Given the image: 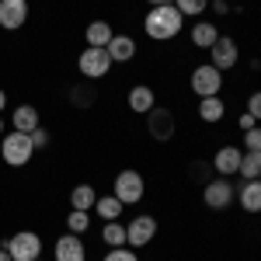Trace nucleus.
<instances>
[{"label": "nucleus", "instance_id": "1", "mask_svg": "<svg viewBox=\"0 0 261 261\" xmlns=\"http://www.w3.org/2000/svg\"><path fill=\"white\" fill-rule=\"evenodd\" d=\"M181 28H185V14H181L174 4H167V7H150L146 18H143V32L153 42L174 39V35H181Z\"/></svg>", "mask_w": 261, "mask_h": 261}, {"label": "nucleus", "instance_id": "2", "mask_svg": "<svg viewBox=\"0 0 261 261\" xmlns=\"http://www.w3.org/2000/svg\"><path fill=\"white\" fill-rule=\"evenodd\" d=\"M0 157H4V164H11V167H24V164L35 157L32 133H18V129L4 133L0 136Z\"/></svg>", "mask_w": 261, "mask_h": 261}, {"label": "nucleus", "instance_id": "3", "mask_svg": "<svg viewBox=\"0 0 261 261\" xmlns=\"http://www.w3.org/2000/svg\"><path fill=\"white\" fill-rule=\"evenodd\" d=\"M143 192H146V181H143L140 171H133V167H125L115 174V185H112V195L122 202V205H136L143 199Z\"/></svg>", "mask_w": 261, "mask_h": 261}, {"label": "nucleus", "instance_id": "4", "mask_svg": "<svg viewBox=\"0 0 261 261\" xmlns=\"http://www.w3.org/2000/svg\"><path fill=\"white\" fill-rule=\"evenodd\" d=\"M7 254L14 261H35L42 258V237L35 233V230H18L14 237H7Z\"/></svg>", "mask_w": 261, "mask_h": 261}, {"label": "nucleus", "instance_id": "5", "mask_svg": "<svg viewBox=\"0 0 261 261\" xmlns=\"http://www.w3.org/2000/svg\"><path fill=\"white\" fill-rule=\"evenodd\" d=\"M192 94L195 98H216L223 91V73L213 66V63H202V66H195L192 70Z\"/></svg>", "mask_w": 261, "mask_h": 261}, {"label": "nucleus", "instance_id": "6", "mask_svg": "<svg viewBox=\"0 0 261 261\" xmlns=\"http://www.w3.org/2000/svg\"><path fill=\"white\" fill-rule=\"evenodd\" d=\"M77 70H81L84 81H101V77H108V70H112V56H108V49H94V45H87L81 53V60H77Z\"/></svg>", "mask_w": 261, "mask_h": 261}, {"label": "nucleus", "instance_id": "7", "mask_svg": "<svg viewBox=\"0 0 261 261\" xmlns=\"http://www.w3.org/2000/svg\"><path fill=\"white\" fill-rule=\"evenodd\" d=\"M237 60H241V49H237V42L230 39V35H220V39L209 45V63H213L220 73L233 70V66H237Z\"/></svg>", "mask_w": 261, "mask_h": 261}, {"label": "nucleus", "instance_id": "8", "mask_svg": "<svg viewBox=\"0 0 261 261\" xmlns=\"http://www.w3.org/2000/svg\"><path fill=\"white\" fill-rule=\"evenodd\" d=\"M157 237V220L153 216H136L133 223H125V244L136 251V247H146V244Z\"/></svg>", "mask_w": 261, "mask_h": 261}, {"label": "nucleus", "instance_id": "9", "mask_svg": "<svg viewBox=\"0 0 261 261\" xmlns=\"http://www.w3.org/2000/svg\"><path fill=\"white\" fill-rule=\"evenodd\" d=\"M202 199H205L209 209H226L230 202L237 199V188H233L226 178H216V181H209V185L202 188Z\"/></svg>", "mask_w": 261, "mask_h": 261}, {"label": "nucleus", "instance_id": "10", "mask_svg": "<svg viewBox=\"0 0 261 261\" xmlns=\"http://www.w3.org/2000/svg\"><path fill=\"white\" fill-rule=\"evenodd\" d=\"M28 21V0H0V28L18 32Z\"/></svg>", "mask_w": 261, "mask_h": 261}, {"label": "nucleus", "instance_id": "11", "mask_svg": "<svg viewBox=\"0 0 261 261\" xmlns=\"http://www.w3.org/2000/svg\"><path fill=\"white\" fill-rule=\"evenodd\" d=\"M146 133L153 136V140H161V143H167L171 136H174V115L167 112V108H153L150 115H146Z\"/></svg>", "mask_w": 261, "mask_h": 261}, {"label": "nucleus", "instance_id": "12", "mask_svg": "<svg viewBox=\"0 0 261 261\" xmlns=\"http://www.w3.org/2000/svg\"><path fill=\"white\" fill-rule=\"evenodd\" d=\"M241 157H244L241 146H220V150L213 153V171H216L220 178H230V174H237Z\"/></svg>", "mask_w": 261, "mask_h": 261}, {"label": "nucleus", "instance_id": "13", "mask_svg": "<svg viewBox=\"0 0 261 261\" xmlns=\"http://www.w3.org/2000/svg\"><path fill=\"white\" fill-rule=\"evenodd\" d=\"M129 112H136V115H150L153 108H157V94H153V87H146V84H136V87H129Z\"/></svg>", "mask_w": 261, "mask_h": 261}, {"label": "nucleus", "instance_id": "14", "mask_svg": "<svg viewBox=\"0 0 261 261\" xmlns=\"http://www.w3.org/2000/svg\"><path fill=\"white\" fill-rule=\"evenodd\" d=\"M87 258V251H84V237L77 233H63L60 241H56V261H84Z\"/></svg>", "mask_w": 261, "mask_h": 261}, {"label": "nucleus", "instance_id": "15", "mask_svg": "<svg viewBox=\"0 0 261 261\" xmlns=\"http://www.w3.org/2000/svg\"><path fill=\"white\" fill-rule=\"evenodd\" d=\"M237 202L244 213H261V178H251L237 188Z\"/></svg>", "mask_w": 261, "mask_h": 261}, {"label": "nucleus", "instance_id": "16", "mask_svg": "<svg viewBox=\"0 0 261 261\" xmlns=\"http://www.w3.org/2000/svg\"><path fill=\"white\" fill-rule=\"evenodd\" d=\"M11 125L18 129V133H35L42 122H39V108L35 105H18L14 108V115H11Z\"/></svg>", "mask_w": 261, "mask_h": 261}, {"label": "nucleus", "instance_id": "17", "mask_svg": "<svg viewBox=\"0 0 261 261\" xmlns=\"http://www.w3.org/2000/svg\"><path fill=\"white\" fill-rule=\"evenodd\" d=\"M108 56H112V63H129L136 56V39H133V35H112Z\"/></svg>", "mask_w": 261, "mask_h": 261}, {"label": "nucleus", "instance_id": "18", "mask_svg": "<svg viewBox=\"0 0 261 261\" xmlns=\"http://www.w3.org/2000/svg\"><path fill=\"white\" fill-rule=\"evenodd\" d=\"M112 24L108 21H91L87 28H84V39H87V45H94V49H108V42H112Z\"/></svg>", "mask_w": 261, "mask_h": 261}, {"label": "nucleus", "instance_id": "19", "mask_svg": "<svg viewBox=\"0 0 261 261\" xmlns=\"http://www.w3.org/2000/svg\"><path fill=\"white\" fill-rule=\"evenodd\" d=\"M94 202H98V192H94V185H77L73 192H70V209H81V213H91L94 209Z\"/></svg>", "mask_w": 261, "mask_h": 261}, {"label": "nucleus", "instance_id": "20", "mask_svg": "<svg viewBox=\"0 0 261 261\" xmlns=\"http://www.w3.org/2000/svg\"><path fill=\"white\" fill-rule=\"evenodd\" d=\"M216 39H220V28H216L213 21H199V24L192 28V45H195V49H209Z\"/></svg>", "mask_w": 261, "mask_h": 261}, {"label": "nucleus", "instance_id": "21", "mask_svg": "<svg viewBox=\"0 0 261 261\" xmlns=\"http://www.w3.org/2000/svg\"><path fill=\"white\" fill-rule=\"evenodd\" d=\"M223 115H226V105H223L220 94H216V98H202L199 101V119L202 122H209V125H213V122H220Z\"/></svg>", "mask_w": 261, "mask_h": 261}, {"label": "nucleus", "instance_id": "22", "mask_svg": "<svg viewBox=\"0 0 261 261\" xmlns=\"http://www.w3.org/2000/svg\"><path fill=\"white\" fill-rule=\"evenodd\" d=\"M122 209H125V205H122L115 195H98V202H94V213H98L105 223H108V220H119Z\"/></svg>", "mask_w": 261, "mask_h": 261}, {"label": "nucleus", "instance_id": "23", "mask_svg": "<svg viewBox=\"0 0 261 261\" xmlns=\"http://www.w3.org/2000/svg\"><path fill=\"white\" fill-rule=\"evenodd\" d=\"M101 244H108V247H129L125 244V226L119 220H108L101 226Z\"/></svg>", "mask_w": 261, "mask_h": 261}, {"label": "nucleus", "instance_id": "24", "mask_svg": "<svg viewBox=\"0 0 261 261\" xmlns=\"http://www.w3.org/2000/svg\"><path fill=\"white\" fill-rule=\"evenodd\" d=\"M237 174H241L244 181L261 178V153H258V150H244V157H241V167H237Z\"/></svg>", "mask_w": 261, "mask_h": 261}, {"label": "nucleus", "instance_id": "25", "mask_svg": "<svg viewBox=\"0 0 261 261\" xmlns=\"http://www.w3.org/2000/svg\"><path fill=\"white\" fill-rule=\"evenodd\" d=\"M66 230H70V233H77V237H84V233L91 230V213L70 209V216H66Z\"/></svg>", "mask_w": 261, "mask_h": 261}, {"label": "nucleus", "instance_id": "26", "mask_svg": "<svg viewBox=\"0 0 261 261\" xmlns=\"http://www.w3.org/2000/svg\"><path fill=\"white\" fill-rule=\"evenodd\" d=\"M174 7H178L185 18H199L209 11V0H174Z\"/></svg>", "mask_w": 261, "mask_h": 261}, {"label": "nucleus", "instance_id": "27", "mask_svg": "<svg viewBox=\"0 0 261 261\" xmlns=\"http://www.w3.org/2000/svg\"><path fill=\"white\" fill-rule=\"evenodd\" d=\"M101 261H140V258H136V251H133V247H108Z\"/></svg>", "mask_w": 261, "mask_h": 261}, {"label": "nucleus", "instance_id": "28", "mask_svg": "<svg viewBox=\"0 0 261 261\" xmlns=\"http://www.w3.org/2000/svg\"><path fill=\"white\" fill-rule=\"evenodd\" d=\"M244 150H258V153H261V129H258V125L244 133Z\"/></svg>", "mask_w": 261, "mask_h": 261}, {"label": "nucleus", "instance_id": "29", "mask_svg": "<svg viewBox=\"0 0 261 261\" xmlns=\"http://www.w3.org/2000/svg\"><path fill=\"white\" fill-rule=\"evenodd\" d=\"M247 112H251V115L261 122V91H254V94L247 98Z\"/></svg>", "mask_w": 261, "mask_h": 261}, {"label": "nucleus", "instance_id": "30", "mask_svg": "<svg viewBox=\"0 0 261 261\" xmlns=\"http://www.w3.org/2000/svg\"><path fill=\"white\" fill-rule=\"evenodd\" d=\"M32 143H35V150H42V146H49V133H45V129H35V133H32Z\"/></svg>", "mask_w": 261, "mask_h": 261}, {"label": "nucleus", "instance_id": "31", "mask_svg": "<svg viewBox=\"0 0 261 261\" xmlns=\"http://www.w3.org/2000/svg\"><path fill=\"white\" fill-rule=\"evenodd\" d=\"M237 125H241V133H247V129H254V125H258V119H254L251 112H244L241 119H237Z\"/></svg>", "mask_w": 261, "mask_h": 261}, {"label": "nucleus", "instance_id": "32", "mask_svg": "<svg viewBox=\"0 0 261 261\" xmlns=\"http://www.w3.org/2000/svg\"><path fill=\"white\" fill-rule=\"evenodd\" d=\"M209 7H213L216 14H226V11H230V4H226V0H209Z\"/></svg>", "mask_w": 261, "mask_h": 261}, {"label": "nucleus", "instance_id": "33", "mask_svg": "<svg viewBox=\"0 0 261 261\" xmlns=\"http://www.w3.org/2000/svg\"><path fill=\"white\" fill-rule=\"evenodd\" d=\"M150 7H167V4H174V0H146Z\"/></svg>", "mask_w": 261, "mask_h": 261}, {"label": "nucleus", "instance_id": "34", "mask_svg": "<svg viewBox=\"0 0 261 261\" xmlns=\"http://www.w3.org/2000/svg\"><path fill=\"white\" fill-rule=\"evenodd\" d=\"M0 261H14L11 254H7V247H0Z\"/></svg>", "mask_w": 261, "mask_h": 261}, {"label": "nucleus", "instance_id": "35", "mask_svg": "<svg viewBox=\"0 0 261 261\" xmlns=\"http://www.w3.org/2000/svg\"><path fill=\"white\" fill-rule=\"evenodd\" d=\"M4 105H7V94L0 91V115H4Z\"/></svg>", "mask_w": 261, "mask_h": 261}, {"label": "nucleus", "instance_id": "36", "mask_svg": "<svg viewBox=\"0 0 261 261\" xmlns=\"http://www.w3.org/2000/svg\"><path fill=\"white\" fill-rule=\"evenodd\" d=\"M0 136H4V115H0Z\"/></svg>", "mask_w": 261, "mask_h": 261}, {"label": "nucleus", "instance_id": "37", "mask_svg": "<svg viewBox=\"0 0 261 261\" xmlns=\"http://www.w3.org/2000/svg\"><path fill=\"white\" fill-rule=\"evenodd\" d=\"M35 261H42V258H35Z\"/></svg>", "mask_w": 261, "mask_h": 261}]
</instances>
